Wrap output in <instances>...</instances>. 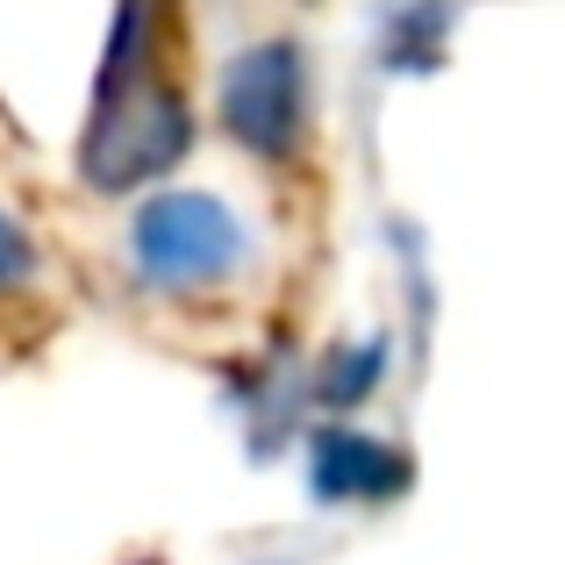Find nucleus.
I'll list each match as a JSON object with an SVG mask.
<instances>
[{
  "label": "nucleus",
  "instance_id": "6",
  "mask_svg": "<svg viewBox=\"0 0 565 565\" xmlns=\"http://www.w3.org/2000/svg\"><path fill=\"white\" fill-rule=\"evenodd\" d=\"M29 279V244L14 236V222L0 215V287H22Z\"/></svg>",
  "mask_w": 565,
  "mask_h": 565
},
{
  "label": "nucleus",
  "instance_id": "2",
  "mask_svg": "<svg viewBox=\"0 0 565 565\" xmlns=\"http://www.w3.org/2000/svg\"><path fill=\"white\" fill-rule=\"evenodd\" d=\"M186 108L180 94H158L151 79H129L115 94H100L94 108V129H86V180L122 193V186H143L151 172H166L172 158L186 151Z\"/></svg>",
  "mask_w": 565,
  "mask_h": 565
},
{
  "label": "nucleus",
  "instance_id": "4",
  "mask_svg": "<svg viewBox=\"0 0 565 565\" xmlns=\"http://www.w3.org/2000/svg\"><path fill=\"white\" fill-rule=\"evenodd\" d=\"M386 487H401V458L386 444L322 437V451H316V494L322 501H380Z\"/></svg>",
  "mask_w": 565,
  "mask_h": 565
},
{
  "label": "nucleus",
  "instance_id": "1",
  "mask_svg": "<svg viewBox=\"0 0 565 565\" xmlns=\"http://www.w3.org/2000/svg\"><path fill=\"white\" fill-rule=\"evenodd\" d=\"M129 250H137V273L166 294L222 287V279H236L250 265L244 222L215 193H158L129 230Z\"/></svg>",
  "mask_w": 565,
  "mask_h": 565
},
{
  "label": "nucleus",
  "instance_id": "3",
  "mask_svg": "<svg viewBox=\"0 0 565 565\" xmlns=\"http://www.w3.org/2000/svg\"><path fill=\"white\" fill-rule=\"evenodd\" d=\"M222 129L258 158H294L308 137V65L294 43H258V51L222 65Z\"/></svg>",
  "mask_w": 565,
  "mask_h": 565
},
{
  "label": "nucleus",
  "instance_id": "5",
  "mask_svg": "<svg viewBox=\"0 0 565 565\" xmlns=\"http://www.w3.org/2000/svg\"><path fill=\"white\" fill-rule=\"evenodd\" d=\"M380 359H386V351H380V344H365L359 359L330 365V401H337V408H351V401H365V394H373V380H380Z\"/></svg>",
  "mask_w": 565,
  "mask_h": 565
}]
</instances>
